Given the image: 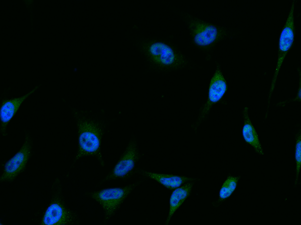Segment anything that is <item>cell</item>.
<instances>
[{
	"mask_svg": "<svg viewBox=\"0 0 301 225\" xmlns=\"http://www.w3.org/2000/svg\"><path fill=\"white\" fill-rule=\"evenodd\" d=\"M244 120L242 127V136L245 142L251 146L259 154L263 155V151L260 142L258 135L248 116V108L245 107L242 111Z\"/></svg>",
	"mask_w": 301,
	"mask_h": 225,
	"instance_id": "12",
	"label": "cell"
},
{
	"mask_svg": "<svg viewBox=\"0 0 301 225\" xmlns=\"http://www.w3.org/2000/svg\"><path fill=\"white\" fill-rule=\"evenodd\" d=\"M32 142L30 136L26 135L25 141L20 150L4 165L1 181H12L25 168L31 153Z\"/></svg>",
	"mask_w": 301,
	"mask_h": 225,
	"instance_id": "6",
	"label": "cell"
},
{
	"mask_svg": "<svg viewBox=\"0 0 301 225\" xmlns=\"http://www.w3.org/2000/svg\"><path fill=\"white\" fill-rule=\"evenodd\" d=\"M143 51L154 64L164 68H178L186 64L182 54L167 42L159 40L146 42Z\"/></svg>",
	"mask_w": 301,
	"mask_h": 225,
	"instance_id": "2",
	"label": "cell"
},
{
	"mask_svg": "<svg viewBox=\"0 0 301 225\" xmlns=\"http://www.w3.org/2000/svg\"><path fill=\"white\" fill-rule=\"evenodd\" d=\"M193 184L192 182H187L172 192L169 199V211L166 224L169 223L175 212L190 195Z\"/></svg>",
	"mask_w": 301,
	"mask_h": 225,
	"instance_id": "11",
	"label": "cell"
},
{
	"mask_svg": "<svg viewBox=\"0 0 301 225\" xmlns=\"http://www.w3.org/2000/svg\"><path fill=\"white\" fill-rule=\"evenodd\" d=\"M143 175L154 180L169 190H174L187 182H193L196 179L185 176L167 174L142 171Z\"/></svg>",
	"mask_w": 301,
	"mask_h": 225,
	"instance_id": "13",
	"label": "cell"
},
{
	"mask_svg": "<svg viewBox=\"0 0 301 225\" xmlns=\"http://www.w3.org/2000/svg\"><path fill=\"white\" fill-rule=\"evenodd\" d=\"M72 216L58 200L53 201L45 212L41 224L43 225H62L70 224Z\"/></svg>",
	"mask_w": 301,
	"mask_h": 225,
	"instance_id": "10",
	"label": "cell"
},
{
	"mask_svg": "<svg viewBox=\"0 0 301 225\" xmlns=\"http://www.w3.org/2000/svg\"><path fill=\"white\" fill-rule=\"evenodd\" d=\"M300 77L299 79V86L298 89V92L294 101H300Z\"/></svg>",
	"mask_w": 301,
	"mask_h": 225,
	"instance_id": "16",
	"label": "cell"
},
{
	"mask_svg": "<svg viewBox=\"0 0 301 225\" xmlns=\"http://www.w3.org/2000/svg\"><path fill=\"white\" fill-rule=\"evenodd\" d=\"M187 22L194 44L203 49L214 46L226 35L224 28L191 16Z\"/></svg>",
	"mask_w": 301,
	"mask_h": 225,
	"instance_id": "3",
	"label": "cell"
},
{
	"mask_svg": "<svg viewBox=\"0 0 301 225\" xmlns=\"http://www.w3.org/2000/svg\"><path fill=\"white\" fill-rule=\"evenodd\" d=\"M77 126L78 128V150L76 160L84 156H95L104 164L100 150L103 128L99 123L80 116L78 113Z\"/></svg>",
	"mask_w": 301,
	"mask_h": 225,
	"instance_id": "1",
	"label": "cell"
},
{
	"mask_svg": "<svg viewBox=\"0 0 301 225\" xmlns=\"http://www.w3.org/2000/svg\"><path fill=\"white\" fill-rule=\"evenodd\" d=\"M295 146L294 152V158L295 161V178L294 186H296L298 182L299 174L301 167V133L300 130L296 134Z\"/></svg>",
	"mask_w": 301,
	"mask_h": 225,
	"instance_id": "15",
	"label": "cell"
},
{
	"mask_svg": "<svg viewBox=\"0 0 301 225\" xmlns=\"http://www.w3.org/2000/svg\"><path fill=\"white\" fill-rule=\"evenodd\" d=\"M240 178V176H228L219 190L218 202H224L232 195L237 188Z\"/></svg>",
	"mask_w": 301,
	"mask_h": 225,
	"instance_id": "14",
	"label": "cell"
},
{
	"mask_svg": "<svg viewBox=\"0 0 301 225\" xmlns=\"http://www.w3.org/2000/svg\"><path fill=\"white\" fill-rule=\"evenodd\" d=\"M136 184L135 183L124 187L104 188L90 194L91 198L102 206L105 212V220L109 219L114 214Z\"/></svg>",
	"mask_w": 301,
	"mask_h": 225,
	"instance_id": "4",
	"label": "cell"
},
{
	"mask_svg": "<svg viewBox=\"0 0 301 225\" xmlns=\"http://www.w3.org/2000/svg\"><path fill=\"white\" fill-rule=\"evenodd\" d=\"M139 153L135 141L130 142L125 152L113 167L106 180L124 178L133 172Z\"/></svg>",
	"mask_w": 301,
	"mask_h": 225,
	"instance_id": "8",
	"label": "cell"
},
{
	"mask_svg": "<svg viewBox=\"0 0 301 225\" xmlns=\"http://www.w3.org/2000/svg\"><path fill=\"white\" fill-rule=\"evenodd\" d=\"M227 84L219 66L211 79L208 99L202 106L197 120L199 123L208 115L213 105L219 102L223 97L227 90Z\"/></svg>",
	"mask_w": 301,
	"mask_h": 225,
	"instance_id": "7",
	"label": "cell"
},
{
	"mask_svg": "<svg viewBox=\"0 0 301 225\" xmlns=\"http://www.w3.org/2000/svg\"><path fill=\"white\" fill-rule=\"evenodd\" d=\"M39 87L35 86L31 91L19 98H4L0 106L1 132L6 136L7 126L17 113L24 101L34 93Z\"/></svg>",
	"mask_w": 301,
	"mask_h": 225,
	"instance_id": "9",
	"label": "cell"
},
{
	"mask_svg": "<svg viewBox=\"0 0 301 225\" xmlns=\"http://www.w3.org/2000/svg\"><path fill=\"white\" fill-rule=\"evenodd\" d=\"M294 8V1H293L288 16L282 30L279 38L278 58L275 70L269 90L268 104H269L270 99L275 87L279 70L286 55L291 48L294 42L295 35V27L293 17Z\"/></svg>",
	"mask_w": 301,
	"mask_h": 225,
	"instance_id": "5",
	"label": "cell"
}]
</instances>
